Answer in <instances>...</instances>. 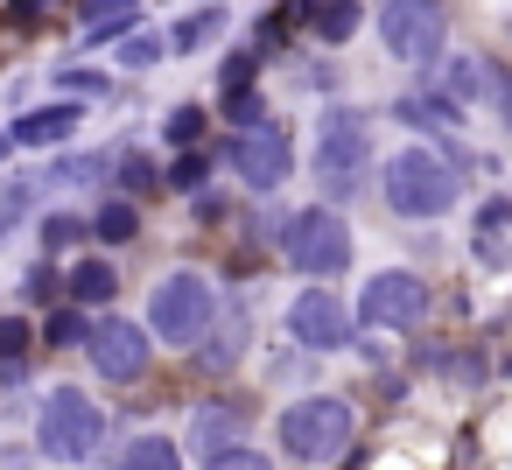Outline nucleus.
<instances>
[{"mask_svg":"<svg viewBox=\"0 0 512 470\" xmlns=\"http://www.w3.org/2000/svg\"><path fill=\"white\" fill-rule=\"evenodd\" d=\"M211 316H218V288H211L204 274H190V267L162 274L155 295H148V323H155V337H169V344H190Z\"/></svg>","mask_w":512,"mask_h":470,"instance_id":"20e7f679","label":"nucleus"},{"mask_svg":"<svg viewBox=\"0 0 512 470\" xmlns=\"http://www.w3.org/2000/svg\"><path fill=\"white\" fill-rule=\"evenodd\" d=\"M50 337H57V344H78V337H92V330H85L78 316H57V323H50Z\"/></svg>","mask_w":512,"mask_h":470,"instance_id":"c756f323","label":"nucleus"},{"mask_svg":"<svg viewBox=\"0 0 512 470\" xmlns=\"http://www.w3.org/2000/svg\"><path fill=\"white\" fill-rule=\"evenodd\" d=\"M358 316H365L372 330H414V323L428 316V281H421V274H407V267H386V274H372V281H365Z\"/></svg>","mask_w":512,"mask_h":470,"instance_id":"6e6552de","label":"nucleus"},{"mask_svg":"<svg viewBox=\"0 0 512 470\" xmlns=\"http://www.w3.org/2000/svg\"><path fill=\"white\" fill-rule=\"evenodd\" d=\"M22 344H29V323L22 316H0V358H22Z\"/></svg>","mask_w":512,"mask_h":470,"instance_id":"a878e982","label":"nucleus"},{"mask_svg":"<svg viewBox=\"0 0 512 470\" xmlns=\"http://www.w3.org/2000/svg\"><path fill=\"white\" fill-rule=\"evenodd\" d=\"M232 120H239L246 134H260V127H274V120H267V106H260L253 92H239V99H232Z\"/></svg>","mask_w":512,"mask_h":470,"instance_id":"b1692460","label":"nucleus"},{"mask_svg":"<svg viewBox=\"0 0 512 470\" xmlns=\"http://www.w3.org/2000/svg\"><path fill=\"white\" fill-rule=\"evenodd\" d=\"M78 232H85V225H78V218H64V211H57V218H43V232H36V239H43V253H57V246H71V239H78Z\"/></svg>","mask_w":512,"mask_h":470,"instance_id":"5701e85b","label":"nucleus"},{"mask_svg":"<svg viewBox=\"0 0 512 470\" xmlns=\"http://www.w3.org/2000/svg\"><path fill=\"white\" fill-rule=\"evenodd\" d=\"M134 204H99V239H134Z\"/></svg>","mask_w":512,"mask_h":470,"instance_id":"412c9836","label":"nucleus"},{"mask_svg":"<svg viewBox=\"0 0 512 470\" xmlns=\"http://www.w3.org/2000/svg\"><path fill=\"white\" fill-rule=\"evenodd\" d=\"M288 330L309 344V351H344V337H351V309L337 302V295H295V309H288Z\"/></svg>","mask_w":512,"mask_h":470,"instance_id":"9b49d317","label":"nucleus"},{"mask_svg":"<svg viewBox=\"0 0 512 470\" xmlns=\"http://www.w3.org/2000/svg\"><path fill=\"white\" fill-rule=\"evenodd\" d=\"M288 260L309 274V281H330V274H344L351 267V232H344V218L337 211H302L295 225H288Z\"/></svg>","mask_w":512,"mask_h":470,"instance_id":"0eeeda50","label":"nucleus"},{"mask_svg":"<svg viewBox=\"0 0 512 470\" xmlns=\"http://www.w3.org/2000/svg\"><path fill=\"white\" fill-rule=\"evenodd\" d=\"M197 134H204V113H197V106H176V113H169V141H183V148H190Z\"/></svg>","mask_w":512,"mask_h":470,"instance_id":"393cba45","label":"nucleus"},{"mask_svg":"<svg viewBox=\"0 0 512 470\" xmlns=\"http://www.w3.org/2000/svg\"><path fill=\"white\" fill-rule=\"evenodd\" d=\"M442 92L463 99V106L484 99V64H477V57H449V64H442Z\"/></svg>","mask_w":512,"mask_h":470,"instance_id":"dca6fc26","label":"nucleus"},{"mask_svg":"<svg viewBox=\"0 0 512 470\" xmlns=\"http://www.w3.org/2000/svg\"><path fill=\"white\" fill-rule=\"evenodd\" d=\"M316 29H323V43H344V36L358 29V8H351V0H337V8L316 15Z\"/></svg>","mask_w":512,"mask_h":470,"instance_id":"aec40b11","label":"nucleus"},{"mask_svg":"<svg viewBox=\"0 0 512 470\" xmlns=\"http://www.w3.org/2000/svg\"><path fill=\"white\" fill-rule=\"evenodd\" d=\"M204 176H211V155H197V148H190V155H183V162L169 169V183H176V190H197Z\"/></svg>","mask_w":512,"mask_h":470,"instance_id":"4be33fe9","label":"nucleus"},{"mask_svg":"<svg viewBox=\"0 0 512 470\" xmlns=\"http://www.w3.org/2000/svg\"><path fill=\"white\" fill-rule=\"evenodd\" d=\"M232 428H239V414L211 400V407H197V421H190V442H197V449L218 463V456H225V442H232Z\"/></svg>","mask_w":512,"mask_h":470,"instance_id":"4468645a","label":"nucleus"},{"mask_svg":"<svg viewBox=\"0 0 512 470\" xmlns=\"http://www.w3.org/2000/svg\"><path fill=\"white\" fill-rule=\"evenodd\" d=\"M78 134V106H36L15 120V148H64Z\"/></svg>","mask_w":512,"mask_h":470,"instance_id":"f8f14e48","label":"nucleus"},{"mask_svg":"<svg viewBox=\"0 0 512 470\" xmlns=\"http://www.w3.org/2000/svg\"><path fill=\"white\" fill-rule=\"evenodd\" d=\"M365 169H372V134H365V120H358V113H330L323 134H316V183H323L330 197H351V190L365 183Z\"/></svg>","mask_w":512,"mask_h":470,"instance_id":"39448f33","label":"nucleus"},{"mask_svg":"<svg viewBox=\"0 0 512 470\" xmlns=\"http://www.w3.org/2000/svg\"><path fill=\"white\" fill-rule=\"evenodd\" d=\"M57 85H64L71 99H106V92H113L106 71H57Z\"/></svg>","mask_w":512,"mask_h":470,"instance_id":"6ab92c4d","label":"nucleus"},{"mask_svg":"<svg viewBox=\"0 0 512 470\" xmlns=\"http://www.w3.org/2000/svg\"><path fill=\"white\" fill-rule=\"evenodd\" d=\"M8 148H15V134H0V155H8Z\"/></svg>","mask_w":512,"mask_h":470,"instance_id":"2f4dec72","label":"nucleus"},{"mask_svg":"<svg viewBox=\"0 0 512 470\" xmlns=\"http://www.w3.org/2000/svg\"><path fill=\"white\" fill-rule=\"evenodd\" d=\"M134 15H141V0H85V43H113V36H127Z\"/></svg>","mask_w":512,"mask_h":470,"instance_id":"ddd939ff","label":"nucleus"},{"mask_svg":"<svg viewBox=\"0 0 512 470\" xmlns=\"http://www.w3.org/2000/svg\"><path fill=\"white\" fill-rule=\"evenodd\" d=\"M379 183H386V204H393L400 218H442V211L456 204V169H449L435 148H400V155H386Z\"/></svg>","mask_w":512,"mask_h":470,"instance_id":"f257e3e1","label":"nucleus"},{"mask_svg":"<svg viewBox=\"0 0 512 470\" xmlns=\"http://www.w3.org/2000/svg\"><path fill=\"white\" fill-rule=\"evenodd\" d=\"M113 295V267H99V260H85L78 274H71V302H85V309H99Z\"/></svg>","mask_w":512,"mask_h":470,"instance_id":"f3484780","label":"nucleus"},{"mask_svg":"<svg viewBox=\"0 0 512 470\" xmlns=\"http://www.w3.org/2000/svg\"><path fill=\"white\" fill-rule=\"evenodd\" d=\"M288 162H295V155H288V134H281V127H260V134H239V141H232V169H239L253 190H281V183H288Z\"/></svg>","mask_w":512,"mask_h":470,"instance_id":"9d476101","label":"nucleus"},{"mask_svg":"<svg viewBox=\"0 0 512 470\" xmlns=\"http://www.w3.org/2000/svg\"><path fill=\"white\" fill-rule=\"evenodd\" d=\"M162 50H169V43H162V36H134V43H127V64H155V57H162Z\"/></svg>","mask_w":512,"mask_h":470,"instance_id":"cd10ccee","label":"nucleus"},{"mask_svg":"<svg viewBox=\"0 0 512 470\" xmlns=\"http://www.w3.org/2000/svg\"><path fill=\"white\" fill-rule=\"evenodd\" d=\"M281 449L295 463H330L351 449V407L337 393H316V400H295L281 414Z\"/></svg>","mask_w":512,"mask_h":470,"instance_id":"7ed1b4c3","label":"nucleus"},{"mask_svg":"<svg viewBox=\"0 0 512 470\" xmlns=\"http://www.w3.org/2000/svg\"><path fill=\"white\" fill-rule=\"evenodd\" d=\"M85 358L99 365V379H141L148 372V330L141 323H120V316H106V323H92V337H85Z\"/></svg>","mask_w":512,"mask_h":470,"instance_id":"1a4fd4ad","label":"nucleus"},{"mask_svg":"<svg viewBox=\"0 0 512 470\" xmlns=\"http://www.w3.org/2000/svg\"><path fill=\"white\" fill-rule=\"evenodd\" d=\"M120 470H183V456H176V442H169V435H141V442H127Z\"/></svg>","mask_w":512,"mask_h":470,"instance_id":"2eb2a0df","label":"nucleus"},{"mask_svg":"<svg viewBox=\"0 0 512 470\" xmlns=\"http://www.w3.org/2000/svg\"><path fill=\"white\" fill-rule=\"evenodd\" d=\"M43 8H50V0H15V15H22V22H29V15H43Z\"/></svg>","mask_w":512,"mask_h":470,"instance_id":"7c9ffc66","label":"nucleus"},{"mask_svg":"<svg viewBox=\"0 0 512 470\" xmlns=\"http://www.w3.org/2000/svg\"><path fill=\"white\" fill-rule=\"evenodd\" d=\"M106 435V414L78 393V386H50L43 393V414H36V442L50 463H85Z\"/></svg>","mask_w":512,"mask_h":470,"instance_id":"f03ea898","label":"nucleus"},{"mask_svg":"<svg viewBox=\"0 0 512 470\" xmlns=\"http://www.w3.org/2000/svg\"><path fill=\"white\" fill-rule=\"evenodd\" d=\"M442 36H449L442 0H386V8H379V43L400 64H435L442 57Z\"/></svg>","mask_w":512,"mask_h":470,"instance_id":"423d86ee","label":"nucleus"},{"mask_svg":"<svg viewBox=\"0 0 512 470\" xmlns=\"http://www.w3.org/2000/svg\"><path fill=\"white\" fill-rule=\"evenodd\" d=\"M211 470H274V463H267V456H253V449H225Z\"/></svg>","mask_w":512,"mask_h":470,"instance_id":"bb28decb","label":"nucleus"},{"mask_svg":"<svg viewBox=\"0 0 512 470\" xmlns=\"http://www.w3.org/2000/svg\"><path fill=\"white\" fill-rule=\"evenodd\" d=\"M218 29H225V8H197V15L176 29V50H197V43H211Z\"/></svg>","mask_w":512,"mask_h":470,"instance_id":"a211bd4d","label":"nucleus"},{"mask_svg":"<svg viewBox=\"0 0 512 470\" xmlns=\"http://www.w3.org/2000/svg\"><path fill=\"white\" fill-rule=\"evenodd\" d=\"M120 176H127V190H155V169H148L141 155H127V162H120Z\"/></svg>","mask_w":512,"mask_h":470,"instance_id":"c85d7f7f","label":"nucleus"}]
</instances>
